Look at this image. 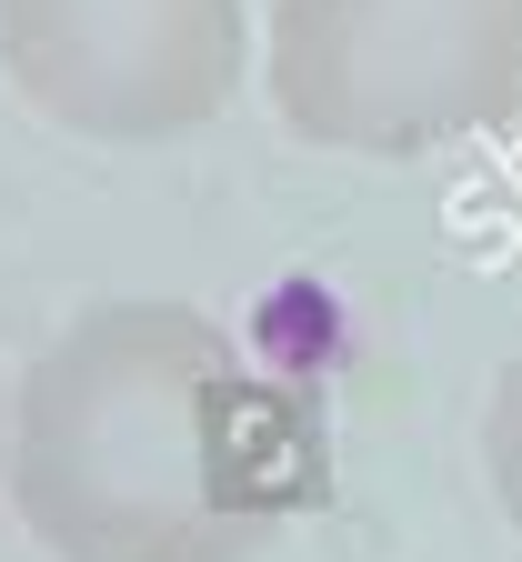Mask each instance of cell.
<instances>
[{
  "label": "cell",
  "mask_w": 522,
  "mask_h": 562,
  "mask_svg": "<svg viewBox=\"0 0 522 562\" xmlns=\"http://www.w3.org/2000/svg\"><path fill=\"white\" fill-rule=\"evenodd\" d=\"M482 482H492V503H502V522L522 532V351L492 372V392H482Z\"/></svg>",
  "instance_id": "4"
},
{
  "label": "cell",
  "mask_w": 522,
  "mask_h": 562,
  "mask_svg": "<svg viewBox=\"0 0 522 562\" xmlns=\"http://www.w3.org/2000/svg\"><path fill=\"white\" fill-rule=\"evenodd\" d=\"M11 513L51 562H262L332 492V422L191 302H101L11 382Z\"/></svg>",
  "instance_id": "1"
},
{
  "label": "cell",
  "mask_w": 522,
  "mask_h": 562,
  "mask_svg": "<svg viewBox=\"0 0 522 562\" xmlns=\"http://www.w3.org/2000/svg\"><path fill=\"white\" fill-rule=\"evenodd\" d=\"M262 91L342 161H432L522 121V0H271Z\"/></svg>",
  "instance_id": "2"
},
{
  "label": "cell",
  "mask_w": 522,
  "mask_h": 562,
  "mask_svg": "<svg viewBox=\"0 0 522 562\" xmlns=\"http://www.w3.org/2000/svg\"><path fill=\"white\" fill-rule=\"evenodd\" d=\"M252 21L242 0H0L11 91L101 151H152L201 131L242 91Z\"/></svg>",
  "instance_id": "3"
},
{
  "label": "cell",
  "mask_w": 522,
  "mask_h": 562,
  "mask_svg": "<svg viewBox=\"0 0 522 562\" xmlns=\"http://www.w3.org/2000/svg\"><path fill=\"white\" fill-rule=\"evenodd\" d=\"M0 462H11V422H0Z\"/></svg>",
  "instance_id": "5"
}]
</instances>
